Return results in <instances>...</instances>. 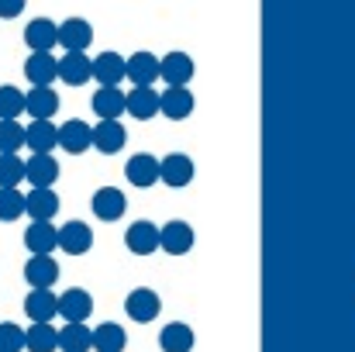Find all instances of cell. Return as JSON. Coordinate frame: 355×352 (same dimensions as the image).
Returning a JSON list of instances; mask_svg holds the SVG:
<instances>
[{
    "label": "cell",
    "instance_id": "ac0fdd59",
    "mask_svg": "<svg viewBox=\"0 0 355 352\" xmlns=\"http://www.w3.org/2000/svg\"><path fill=\"white\" fill-rule=\"evenodd\" d=\"M128 115H135L138 121L162 115V94H155L152 87H135L128 94Z\"/></svg>",
    "mask_w": 355,
    "mask_h": 352
},
{
    "label": "cell",
    "instance_id": "d590c367",
    "mask_svg": "<svg viewBox=\"0 0 355 352\" xmlns=\"http://www.w3.org/2000/svg\"><path fill=\"white\" fill-rule=\"evenodd\" d=\"M28 346L24 328H17L14 321H0V352H21Z\"/></svg>",
    "mask_w": 355,
    "mask_h": 352
},
{
    "label": "cell",
    "instance_id": "5b68a950",
    "mask_svg": "<svg viewBox=\"0 0 355 352\" xmlns=\"http://www.w3.org/2000/svg\"><path fill=\"white\" fill-rule=\"evenodd\" d=\"M159 180L166 187H187L193 180V159L183 156V152H169L162 162H159Z\"/></svg>",
    "mask_w": 355,
    "mask_h": 352
},
{
    "label": "cell",
    "instance_id": "83f0119b",
    "mask_svg": "<svg viewBox=\"0 0 355 352\" xmlns=\"http://www.w3.org/2000/svg\"><path fill=\"white\" fill-rule=\"evenodd\" d=\"M94 111L97 117H121L128 111V94H121L118 87H101L94 94Z\"/></svg>",
    "mask_w": 355,
    "mask_h": 352
},
{
    "label": "cell",
    "instance_id": "4fadbf2b",
    "mask_svg": "<svg viewBox=\"0 0 355 352\" xmlns=\"http://www.w3.org/2000/svg\"><path fill=\"white\" fill-rule=\"evenodd\" d=\"M90 245H94V232L87 221H66L59 228V249H66L69 255H83L90 252Z\"/></svg>",
    "mask_w": 355,
    "mask_h": 352
},
{
    "label": "cell",
    "instance_id": "836d02e7",
    "mask_svg": "<svg viewBox=\"0 0 355 352\" xmlns=\"http://www.w3.org/2000/svg\"><path fill=\"white\" fill-rule=\"evenodd\" d=\"M24 215V194L17 187H0V221H17Z\"/></svg>",
    "mask_w": 355,
    "mask_h": 352
},
{
    "label": "cell",
    "instance_id": "ffe728a7",
    "mask_svg": "<svg viewBox=\"0 0 355 352\" xmlns=\"http://www.w3.org/2000/svg\"><path fill=\"white\" fill-rule=\"evenodd\" d=\"M159 62H162V59H155L152 52H135V56L128 59V80H131L135 87H152V83L159 80Z\"/></svg>",
    "mask_w": 355,
    "mask_h": 352
},
{
    "label": "cell",
    "instance_id": "3957f363",
    "mask_svg": "<svg viewBox=\"0 0 355 352\" xmlns=\"http://www.w3.org/2000/svg\"><path fill=\"white\" fill-rule=\"evenodd\" d=\"M124 142H128V131L118 117H101V124L94 128V149L104 156H114L124 149Z\"/></svg>",
    "mask_w": 355,
    "mask_h": 352
},
{
    "label": "cell",
    "instance_id": "5bb4252c",
    "mask_svg": "<svg viewBox=\"0 0 355 352\" xmlns=\"http://www.w3.org/2000/svg\"><path fill=\"white\" fill-rule=\"evenodd\" d=\"M24 101H28L24 115H31V121H52V115L59 111V94L52 87H31Z\"/></svg>",
    "mask_w": 355,
    "mask_h": 352
},
{
    "label": "cell",
    "instance_id": "6da1fadb",
    "mask_svg": "<svg viewBox=\"0 0 355 352\" xmlns=\"http://www.w3.org/2000/svg\"><path fill=\"white\" fill-rule=\"evenodd\" d=\"M124 311H128V318H135L138 325H148V321H155V318H159L162 301H159V294H155V290L138 287V290H131V294H128Z\"/></svg>",
    "mask_w": 355,
    "mask_h": 352
},
{
    "label": "cell",
    "instance_id": "d6986e66",
    "mask_svg": "<svg viewBox=\"0 0 355 352\" xmlns=\"http://www.w3.org/2000/svg\"><path fill=\"white\" fill-rule=\"evenodd\" d=\"M124 211H128V201H124V194L118 187H101L94 194V215L101 221H118Z\"/></svg>",
    "mask_w": 355,
    "mask_h": 352
},
{
    "label": "cell",
    "instance_id": "1f68e13d",
    "mask_svg": "<svg viewBox=\"0 0 355 352\" xmlns=\"http://www.w3.org/2000/svg\"><path fill=\"white\" fill-rule=\"evenodd\" d=\"M28 180V166L17 159V152H0V187H17Z\"/></svg>",
    "mask_w": 355,
    "mask_h": 352
},
{
    "label": "cell",
    "instance_id": "4dcf8cb0",
    "mask_svg": "<svg viewBox=\"0 0 355 352\" xmlns=\"http://www.w3.org/2000/svg\"><path fill=\"white\" fill-rule=\"evenodd\" d=\"M128 346V335H124V328L114 325V321H104V325H97L94 328V349L97 352H121Z\"/></svg>",
    "mask_w": 355,
    "mask_h": 352
},
{
    "label": "cell",
    "instance_id": "8992f818",
    "mask_svg": "<svg viewBox=\"0 0 355 352\" xmlns=\"http://www.w3.org/2000/svg\"><path fill=\"white\" fill-rule=\"evenodd\" d=\"M24 280L31 283V290H52V283L59 280V262L52 255H31L24 262Z\"/></svg>",
    "mask_w": 355,
    "mask_h": 352
},
{
    "label": "cell",
    "instance_id": "e575fe53",
    "mask_svg": "<svg viewBox=\"0 0 355 352\" xmlns=\"http://www.w3.org/2000/svg\"><path fill=\"white\" fill-rule=\"evenodd\" d=\"M28 145V131L17 121H0V152H17Z\"/></svg>",
    "mask_w": 355,
    "mask_h": 352
},
{
    "label": "cell",
    "instance_id": "ba28073f",
    "mask_svg": "<svg viewBox=\"0 0 355 352\" xmlns=\"http://www.w3.org/2000/svg\"><path fill=\"white\" fill-rule=\"evenodd\" d=\"M159 249L169 255H187L193 249V228L187 221H169L166 228H159Z\"/></svg>",
    "mask_w": 355,
    "mask_h": 352
},
{
    "label": "cell",
    "instance_id": "277c9868",
    "mask_svg": "<svg viewBox=\"0 0 355 352\" xmlns=\"http://www.w3.org/2000/svg\"><path fill=\"white\" fill-rule=\"evenodd\" d=\"M90 42H94V28H90V21H83V17H69V21L59 24V45H62L66 52H87Z\"/></svg>",
    "mask_w": 355,
    "mask_h": 352
},
{
    "label": "cell",
    "instance_id": "cb8c5ba5",
    "mask_svg": "<svg viewBox=\"0 0 355 352\" xmlns=\"http://www.w3.org/2000/svg\"><path fill=\"white\" fill-rule=\"evenodd\" d=\"M24 315L31 321H52L59 315V297L52 290H31L24 297Z\"/></svg>",
    "mask_w": 355,
    "mask_h": 352
},
{
    "label": "cell",
    "instance_id": "44dd1931",
    "mask_svg": "<svg viewBox=\"0 0 355 352\" xmlns=\"http://www.w3.org/2000/svg\"><path fill=\"white\" fill-rule=\"evenodd\" d=\"M90 311H94V297L87 290H80V287H73V290H66L59 297V315L66 321H87Z\"/></svg>",
    "mask_w": 355,
    "mask_h": 352
},
{
    "label": "cell",
    "instance_id": "52a82bcc",
    "mask_svg": "<svg viewBox=\"0 0 355 352\" xmlns=\"http://www.w3.org/2000/svg\"><path fill=\"white\" fill-rule=\"evenodd\" d=\"M59 145H62L69 156H80V152H87V149L94 145V128H90L87 121L73 117V121H66V124L59 128Z\"/></svg>",
    "mask_w": 355,
    "mask_h": 352
},
{
    "label": "cell",
    "instance_id": "f1b7e54d",
    "mask_svg": "<svg viewBox=\"0 0 355 352\" xmlns=\"http://www.w3.org/2000/svg\"><path fill=\"white\" fill-rule=\"evenodd\" d=\"M28 335V352H55L59 349V328H52L49 321H31V328L24 332Z\"/></svg>",
    "mask_w": 355,
    "mask_h": 352
},
{
    "label": "cell",
    "instance_id": "8d00e7d4",
    "mask_svg": "<svg viewBox=\"0 0 355 352\" xmlns=\"http://www.w3.org/2000/svg\"><path fill=\"white\" fill-rule=\"evenodd\" d=\"M21 10H24V0H0V17H3V21L17 17Z\"/></svg>",
    "mask_w": 355,
    "mask_h": 352
},
{
    "label": "cell",
    "instance_id": "d6a6232c",
    "mask_svg": "<svg viewBox=\"0 0 355 352\" xmlns=\"http://www.w3.org/2000/svg\"><path fill=\"white\" fill-rule=\"evenodd\" d=\"M28 111V101L17 87H0V121H17Z\"/></svg>",
    "mask_w": 355,
    "mask_h": 352
},
{
    "label": "cell",
    "instance_id": "8fae6325",
    "mask_svg": "<svg viewBox=\"0 0 355 352\" xmlns=\"http://www.w3.org/2000/svg\"><path fill=\"white\" fill-rule=\"evenodd\" d=\"M159 162H162V159H155V156H148V152L131 156L128 166H124L128 183H131V187H152V183L159 180Z\"/></svg>",
    "mask_w": 355,
    "mask_h": 352
},
{
    "label": "cell",
    "instance_id": "f546056e",
    "mask_svg": "<svg viewBox=\"0 0 355 352\" xmlns=\"http://www.w3.org/2000/svg\"><path fill=\"white\" fill-rule=\"evenodd\" d=\"M24 131H28L31 152H52L59 145V128L52 121H31V128H24Z\"/></svg>",
    "mask_w": 355,
    "mask_h": 352
},
{
    "label": "cell",
    "instance_id": "d4e9b609",
    "mask_svg": "<svg viewBox=\"0 0 355 352\" xmlns=\"http://www.w3.org/2000/svg\"><path fill=\"white\" fill-rule=\"evenodd\" d=\"M159 349L162 352H190L193 349V328L183 321H169L159 332Z\"/></svg>",
    "mask_w": 355,
    "mask_h": 352
},
{
    "label": "cell",
    "instance_id": "2e32d148",
    "mask_svg": "<svg viewBox=\"0 0 355 352\" xmlns=\"http://www.w3.org/2000/svg\"><path fill=\"white\" fill-rule=\"evenodd\" d=\"M59 76H62V83H69V87H83V83L94 76V62H90L83 52H66V56L59 59Z\"/></svg>",
    "mask_w": 355,
    "mask_h": 352
},
{
    "label": "cell",
    "instance_id": "603a6c76",
    "mask_svg": "<svg viewBox=\"0 0 355 352\" xmlns=\"http://www.w3.org/2000/svg\"><path fill=\"white\" fill-rule=\"evenodd\" d=\"M24 166H28L31 187H52V183L59 180V162H55L49 152H31V159H28Z\"/></svg>",
    "mask_w": 355,
    "mask_h": 352
},
{
    "label": "cell",
    "instance_id": "9a60e30c",
    "mask_svg": "<svg viewBox=\"0 0 355 352\" xmlns=\"http://www.w3.org/2000/svg\"><path fill=\"white\" fill-rule=\"evenodd\" d=\"M24 76H28V83H35V87H49V83L59 76V59L49 56V52H35V56H28V62H24Z\"/></svg>",
    "mask_w": 355,
    "mask_h": 352
},
{
    "label": "cell",
    "instance_id": "9c48e42d",
    "mask_svg": "<svg viewBox=\"0 0 355 352\" xmlns=\"http://www.w3.org/2000/svg\"><path fill=\"white\" fill-rule=\"evenodd\" d=\"M24 42L31 52H52V45H59V24L49 17H35L24 28Z\"/></svg>",
    "mask_w": 355,
    "mask_h": 352
},
{
    "label": "cell",
    "instance_id": "4316f807",
    "mask_svg": "<svg viewBox=\"0 0 355 352\" xmlns=\"http://www.w3.org/2000/svg\"><path fill=\"white\" fill-rule=\"evenodd\" d=\"M59 349L62 352H87L94 349V332L83 321H69L66 328H59Z\"/></svg>",
    "mask_w": 355,
    "mask_h": 352
},
{
    "label": "cell",
    "instance_id": "7402d4cb",
    "mask_svg": "<svg viewBox=\"0 0 355 352\" xmlns=\"http://www.w3.org/2000/svg\"><path fill=\"white\" fill-rule=\"evenodd\" d=\"M124 242H128V249L135 255H152L159 249V228L152 221H135L128 228V235H124Z\"/></svg>",
    "mask_w": 355,
    "mask_h": 352
},
{
    "label": "cell",
    "instance_id": "e0dca14e",
    "mask_svg": "<svg viewBox=\"0 0 355 352\" xmlns=\"http://www.w3.org/2000/svg\"><path fill=\"white\" fill-rule=\"evenodd\" d=\"M159 76H162L169 87H183V83H190V76H193V59H190L187 52H169V56L159 62Z\"/></svg>",
    "mask_w": 355,
    "mask_h": 352
},
{
    "label": "cell",
    "instance_id": "7c38bea8",
    "mask_svg": "<svg viewBox=\"0 0 355 352\" xmlns=\"http://www.w3.org/2000/svg\"><path fill=\"white\" fill-rule=\"evenodd\" d=\"M24 245H28L31 255H49L59 245V228L52 221H31L28 232H24Z\"/></svg>",
    "mask_w": 355,
    "mask_h": 352
},
{
    "label": "cell",
    "instance_id": "7a4b0ae2",
    "mask_svg": "<svg viewBox=\"0 0 355 352\" xmlns=\"http://www.w3.org/2000/svg\"><path fill=\"white\" fill-rule=\"evenodd\" d=\"M24 215H31V221H52L59 215V194H52V187H31V194H24Z\"/></svg>",
    "mask_w": 355,
    "mask_h": 352
},
{
    "label": "cell",
    "instance_id": "484cf974",
    "mask_svg": "<svg viewBox=\"0 0 355 352\" xmlns=\"http://www.w3.org/2000/svg\"><path fill=\"white\" fill-rule=\"evenodd\" d=\"M190 111H193V94L187 87H169L162 94V115L169 121H187Z\"/></svg>",
    "mask_w": 355,
    "mask_h": 352
},
{
    "label": "cell",
    "instance_id": "30bf717a",
    "mask_svg": "<svg viewBox=\"0 0 355 352\" xmlns=\"http://www.w3.org/2000/svg\"><path fill=\"white\" fill-rule=\"evenodd\" d=\"M124 76H128V59H121L118 52H101L94 59V80L101 87H118Z\"/></svg>",
    "mask_w": 355,
    "mask_h": 352
}]
</instances>
